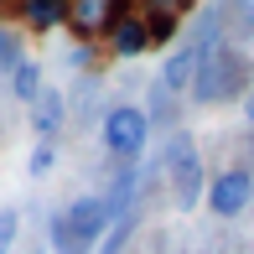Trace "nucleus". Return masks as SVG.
<instances>
[{
  "label": "nucleus",
  "mask_w": 254,
  "mask_h": 254,
  "mask_svg": "<svg viewBox=\"0 0 254 254\" xmlns=\"http://www.w3.org/2000/svg\"><path fill=\"white\" fill-rule=\"evenodd\" d=\"M104 151H109L114 161H140L145 145H151V114L140 109V104H114L109 114H104Z\"/></svg>",
  "instance_id": "obj_1"
},
{
  "label": "nucleus",
  "mask_w": 254,
  "mask_h": 254,
  "mask_svg": "<svg viewBox=\"0 0 254 254\" xmlns=\"http://www.w3.org/2000/svg\"><path fill=\"white\" fill-rule=\"evenodd\" d=\"M166 171H171V187H177L182 207H197L207 197V182H202V161H197V140L187 130H177L166 140Z\"/></svg>",
  "instance_id": "obj_2"
},
{
  "label": "nucleus",
  "mask_w": 254,
  "mask_h": 254,
  "mask_svg": "<svg viewBox=\"0 0 254 254\" xmlns=\"http://www.w3.org/2000/svg\"><path fill=\"white\" fill-rule=\"evenodd\" d=\"M207 207H213V218H239L244 207L254 202V171L249 166H228V171H213V182H207Z\"/></svg>",
  "instance_id": "obj_3"
},
{
  "label": "nucleus",
  "mask_w": 254,
  "mask_h": 254,
  "mask_svg": "<svg viewBox=\"0 0 254 254\" xmlns=\"http://www.w3.org/2000/svg\"><path fill=\"white\" fill-rule=\"evenodd\" d=\"M239 83H244V63H239L228 47H218V42H213V52H207L197 83H192V94H197L202 104H207V99H234Z\"/></svg>",
  "instance_id": "obj_4"
},
{
  "label": "nucleus",
  "mask_w": 254,
  "mask_h": 254,
  "mask_svg": "<svg viewBox=\"0 0 254 254\" xmlns=\"http://www.w3.org/2000/svg\"><path fill=\"white\" fill-rule=\"evenodd\" d=\"M109 218H114V202H109V197H99V192H83L78 202H67V207H63V223H67V234H73L83 249H94L99 239H104Z\"/></svg>",
  "instance_id": "obj_5"
},
{
  "label": "nucleus",
  "mask_w": 254,
  "mask_h": 254,
  "mask_svg": "<svg viewBox=\"0 0 254 254\" xmlns=\"http://www.w3.org/2000/svg\"><path fill=\"white\" fill-rule=\"evenodd\" d=\"M207 52H213V42H182V47L161 63V88H171V94L192 88L197 73H202V63H207Z\"/></svg>",
  "instance_id": "obj_6"
},
{
  "label": "nucleus",
  "mask_w": 254,
  "mask_h": 254,
  "mask_svg": "<svg viewBox=\"0 0 254 254\" xmlns=\"http://www.w3.org/2000/svg\"><path fill=\"white\" fill-rule=\"evenodd\" d=\"M145 47H151V31H145V10L120 5V16H114V26H109V52H114V57H140Z\"/></svg>",
  "instance_id": "obj_7"
},
{
  "label": "nucleus",
  "mask_w": 254,
  "mask_h": 254,
  "mask_svg": "<svg viewBox=\"0 0 254 254\" xmlns=\"http://www.w3.org/2000/svg\"><path fill=\"white\" fill-rule=\"evenodd\" d=\"M114 16H120L114 0H73V10H67V31H78V37H109Z\"/></svg>",
  "instance_id": "obj_8"
},
{
  "label": "nucleus",
  "mask_w": 254,
  "mask_h": 254,
  "mask_svg": "<svg viewBox=\"0 0 254 254\" xmlns=\"http://www.w3.org/2000/svg\"><path fill=\"white\" fill-rule=\"evenodd\" d=\"M67 10H73V0H26L21 21L31 31H57V26H67Z\"/></svg>",
  "instance_id": "obj_9"
},
{
  "label": "nucleus",
  "mask_w": 254,
  "mask_h": 254,
  "mask_svg": "<svg viewBox=\"0 0 254 254\" xmlns=\"http://www.w3.org/2000/svg\"><path fill=\"white\" fill-rule=\"evenodd\" d=\"M63 120H67V99L57 94V88H42V94H37V104H31V130L52 140V130H57Z\"/></svg>",
  "instance_id": "obj_10"
},
{
  "label": "nucleus",
  "mask_w": 254,
  "mask_h": 254,
  "mask_svg": "<svg viewBox=\"0 0 254 254\" xmlns=\"http://www.w3.org/2000/svg\"><path fill=\"white\" fill-rule=\"evenodd\" d=\"M145 31H151V47H171L182 37V10L171 5H145Z\"/></svg>",
  "instance_id": "obj_11"
},
{
  "label": "nucleus",
  "mask_w": 254,
  "mask_h": 254,
  "mask_svg": "<svg viewBox=\"0 0 254 254\" xmlns=\"http://www.w3.org/2000/svg\"><path fill=\"white\" fill-rule=\"evenodd\" d=\"M42 88H47V78H42V63H37V57H21V67L10 73V94H16L21 104H37Z\"/></svg>",
  "instance_id": "obj_12"
},
{
  "label": "nucleus",
  "mask_w": 254,
  "mask_h": 254,
  "mask_svg": "<svg viewBox=\"0 0 254 254\" xmlns=\"http://www.w3.org/2000/svg\"><path fill=\"white\" fill-rule=\"evenodd\" d=\"M47 244H52V254H88V249L78 244L73 234H67V223H63V213H57L52 223H47Z\"/></svg>",
  "instance_id": "obj_13"
},
{
  "label": "nucleus",
  "mask_w": 254,
  "mask_h": 254,
  "mask_svg": "<svg viewBox=\"0 0 254 254\" xmlns=\"http://www.w3.org/2000/svg\"><path fill=\"white\" fill-rule=\"evenodd\" d=\"M0 67H10V73L21 67V37L10 26H0Z\"/></svg>",
  "instance_id": "obj_14"
},
{
  "label": "nucleus",
  "mask_w": 254,
  "mask_h": 254,
  "mask_svg": "<svg viewBox=\"0 0 254 254\" xmlns=\"http://www.w3.org/2000/svg\"><path fill=\"white\" fill-rule=\"evenodd\" d=\"M16 228H21V213L16 207H0V254L16 249Z\"/></svg>",
  "instance_id": "obj_15"
},
{
  "label": "nucleus",
  "mask_w": 254,
  "mask_h": 254,
  "mask_svg": "<svg viewBox=\"0 0 254 254\" xmlns=\"http://www.w3.org/2000/svg\"><path fill=\"white\" fill-rule=\"evenodd\" d=\"M52 161H57V151H52V140H42L37 151H31V161H26V171H31V177H42V171H52Z\"/></svg>",
  "instance_id": "obj_16"
},
{
  "label": "nucleus",
  "mask_w": 254,
  "mask_h": 254,
  "mask_svg": "<svg viewBox=\"0 0 254 254\" xmlns=\"http://www.w3.org/2000/svg\"><path fill=\"white\" fill-rule=\"evenodd\" d=\"M67 63H73L78 73H88V67H94V47H83V42H78V47L67 52Z\"/></svg>",
  "instance_id": "obj_17"
},
{
  "label": "nucleus",
  "mask_w": 254,
  "mask_h": 254,
  "mask_svg": "<svg viewBox=\"0 0 254 254\" xmlns=\"http://www.w3.org/2000/svg\"><path fill=\"white\" fill-rule=\"evenodd\" d=\"M244 21H249V26H254V0H249V5H244Z\"/></svg>",
  "instance_id": "obj_18"
},
{
  "label": "nucleus",
  "mask_w": 254,
  "mask_h": 254,
  "mask_svg": "<svg viewBox=\"0 0 254 254\" xmlns=\"http://www.w3.org/2000/svg\"><path fill=\"white\" fill-rule=\"evenodd\" d=\"M244 114H249V120H254V94H249V99H244Z\"/></svg>",
  "instance_id": "obj_19"
}]
</instances>
